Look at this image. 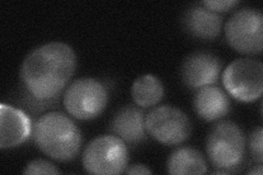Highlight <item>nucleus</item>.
Here are the masks:
<instances>
[{"instance_id": "20e7f679", "label": "nucleus", "mask_w": 263, "mask_h": 175, "mask_svg": "<svg viewBox=\"0 0 263 175\" xmlns=\"http://www.w3.org/2000/svg\"><path fill=\"white\" fill-rule=\"evenodd\" d=\"M128 164V149L124 140L115 135L95 138L82 153V166L90 174L124 173Z\"/></svg>"}, {"instance_id": "aec40b11", "label": "nucleus", "mask_w": 263, "mask_h": 175, "mask_svg": "<svg viewBox=\"0 0 263 175\" xmlns=\"http://www.w3.org/2000/svg\"><path fill=\"white\" fill-rule=\"evenodd\" d=\"M262 173H263V168H262V164H259L258 166H254V168L252 169V170H250L249 172H248V174H250V175H262Z\"/></svg>"}, {"instance_id": "ddd939ff", "label": "nucleus", "mask_w": 263, "mask_h": 175, "mask_svg": "<svg viewBox=\"0 0 263 175\" xmlns=\"http://www.w3.org/2000/svg\"><path fill=\"white\" fill-rule=\"evenodd\" d=\"M193 106L197 116L206 122H215L225 118L232 108L228 95L216 86L196 90Z\"/></svg>"}, {"instance_id": "f257e3e1", "label": "nucleus", "mask_w": 263, "mask_h": 175, "mask_svg": "<svg viewBox=\"0 0 263 175\" xmlns=\"http://www.w3.org/2000/svg\"><path fill=\"white\" fill-rule=\"evenodd\" d=\"M76 66V54L68 44L51 42L27 55L20 78L31 96L42 102H54L68 85Z\"/></svg>"}, {"instance_id": "1a4fd4ad", "label": "nucleus", "mask_w": 263, "mask_h": 175, "mask_svg": "<svg viewBox=\"0 0 263 175\" xmlns=\"http://www.w3.org/2000/svg\"><path fill=\"white\" fill-rule=\"evenodd\" d=\"M223 62L210 52H195L189 55L181 67L182 82L191 90L213 86L218 81Z\"/></svg>"}, {"instance_id": "423d86ee", "label": "nucleus", "mask_w": 263, "mask_h": 175, "mask_svg": "<svg viewBox=\"0 0 263 175\" xmlns=\"http://www.w3.org/2000/svg\"><path fill=\"white\" fill-rule=\"evenodd\" d=\"M225 35L230 47L243 55L262 52L263 15L253 8L237 10L225 24Z\"/></svg>"}, {"instance_id": "9b49d317", "label": "nucleus", "mask_w": 263, "mask_h": 175, "mask_svg": "<svg viewBox=\"0 0 263 175\" xmlns=\"http://www.w3.org/2000/svg\"><path fill=\"white\" fill-rule=\"evenodd\" d=\"M145 113L141 107L126 105L115 113L110 123L112 134L128 145H138L146 140Z\"/></svg>"}, {"instance_id": "39448f33", "label": "nucleus", "mask_w": 263, "mask_h": 175, "mask_svg": "<svg viewBox=\"0 0 263 175\" xmlns=\"http://www.w3.org/2000/svg\"><path fill=\"white\" fill-rule=\"evenodd\" d=\"M109 90L95 78H80L66 90L63 104L67 113L80 121L93 120L108 106Z\"/></svg>"}, {"instance_id": "6ab92c4d", "label": "nucleus", "mask_w": 263, "mask_h": 175, "mask_svg": "<svg viewBox=\"0 0 263 175\" xmlns=\"http://www.w3.org/2000/svg\"><path fill=\"white\" fill-rule=\"evenodd\" d=\"M124 173H126V174H141L142 175V174H152L153 172H152V170L148 169L146 165L137 163V164H133L130 166H127Z\"/></svg>"}, {"instance_id": "9d476101", "label": "nucleus", "mask_w": 263, "mask_h": 175, "mask_svg": "<svg viewBox=\"0 0 263 175\" xmlns=\"http://www.w3.org/2000/svg\"><path fill=\"white\" fill-rule=\"evenodd\" d=\"M32 124L23 111L11 105H0V148L18 147L30 137Z\"/></svg>"}, {"instance_id": "f3484780", "label": "nucleus", "mask_w": 263, "mask_h": 175, "mask_svg": "<svg viewBox=\"0 0 263 175\" xmlns=\"http://www.w3.org/2000/svg\"><path fill=\"white\" fill-rule=\"evenodd\" d=\"M61 171L56 166L46 160H33L31 161L26 169L23 170V174H60Z\"/></svg>"}, {"instance_id": "f03ea898", "label": "nucleus", "mask_w": 263, "mask_h": 175, "mask_svg": "<svg viewBox=\"0 0 263 175\" xmlns=\"http://www.w3.org/2000/svg\"><path fill=\"white\" fill-rule=\"evenodd\" d=\"M33 138L37 148L60 162L75 159L82 145V135L70 118L61 112H49L35 122Z\"/></svg>"}, {"instance_id": "4468645a", "label": "nucleus", "mask_w": 263, "mask_h": 175, "mask_svg": "<svg viewBox=\"0 0 263 175\" xmlns=\"http://www.w3.org/2000/svg\"><path fill=\"white\" fill-rule=\"evenodd\" d=\"M169 174L191 175L208 172V163L200 150L193 147H182L169 155L167 162Z\"/></svg>"}, {"instance_id": "f8f14e48", "label": "nucleus", "mask_w": 263, "mask_h": 175, "mask_svg": "<svg viewBox=\"0 0 263 175\" xmlns=\"http://www.w3.org/2000/svg\"><path fill=\"white\" fill-rule=\"evenodd\" d=\"M182 23L190 35L200 40H214L220 34L223 18L201 4H195L184 12Z\"/></svg>"}, {"instance_id": "a211bd4d", "label": "nucleus", "mask_w": 263, "mask_h": 175, "mask_svg": "<svg viewBox=\"0 0 263 175\" xmlns=\"http://www.w3.org/2000/svg\"><path fill=\"white\" fill-rule=\"evenodd\" d=\"M238 4L239 2H236V0H204L201 3L206 9L218 14L232 10Z\"/></svg>"}, {"instance_id": "7ed1b4c3", "label": "nucleus", "mask_w": 263, "mask_h": 175, "mask_svg": "<svg viewBox=\"0 0 263 175\" xmlns=\"http://www.w3.org/2000/svg\"><path fill=\"white\" fill-rule=\"evenodd\" d=\"M209 160L217 169L234 170L245 158L246 137L241 128L230 121L217 123L206 138Z\"/></svg>"}, {"instance_id": "0eeeda50", "label": "nucleus", "mask_w": 263, "mask_h": 175, "mask_svg": "<svg viewBox=\"0 0 263 175\" xmlns=\"http://www.w3.org/2000/svg\"><path fill=\"white\" fill-rule=\"evenodd\" d=\"M145 126L148 134L160 144L176 146L191 136L192 124L189 116L178 107L160 105L146 115Z\"/></svg>"}, {"instance_id": "6e6552de", "label": "nucleus", "mask_w": 263, "mask_h": 175, "mask_svg": "<svg viewBox=\"0 0 263 175\" xmlns=\"http://www.w3.org/2000/svg\"><path fill=\"white\" fill-rule=\"evenodd\" d=\"M223 85L228 93L240 102H253L263 91V65L252 58L234 61L224 70Z\"/></svg>"}, {"instance_id": "2eb2a0df", "label": "nucleus", "mask_w": 263, "mask_h": 175, "mask_svg": "<svg viewBox=\"0 0 263 175\" xmlns=\"http://www.w3.org/2000/svg\"><path fill=\"white\" fill-rule=\"evenodd\" d=\"M130 93L137 106L147 108L155 106L161 101L164 94V88L158 77L145 74L134 81Z\"/></svg>"}, {"instance_id": "dca6fc26", "label": "nucleus", "mask_w": 263, "mask_h": 175, "mask_svg": "<svg viewBox=\"0 0 263 175\" xmlns=\"http://www.w3.org/2000/svg\"><path fill=\"white\" fill-rule=\"evenodd\" d=\"M263 128L261 126L254 128L249 138V149L254 161L262 164L263 162Z\"/></svg>"}]
</instances>
